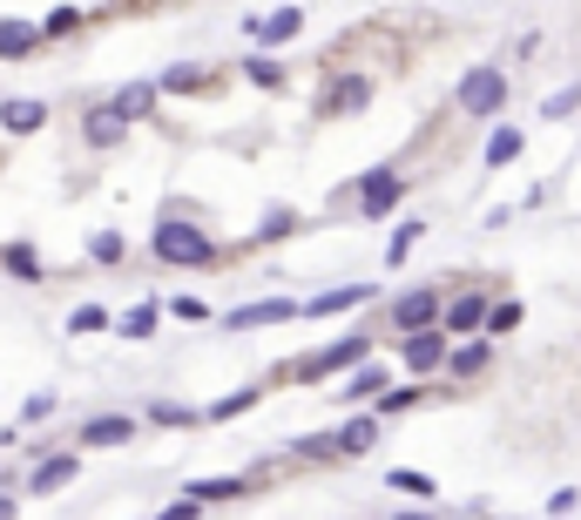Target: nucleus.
<instances>
[{
	"instance_id": "nucleus-1",
	"label": "nucleus",
	"mask_w": 581,
	"mask_h": 520,
	"mask_svg": "<svg viewBox=\"0 0 581 520\" xmlns=\"http://www.w3.org/2000/svg\"><path fill=\"white\" fill-rule=\"evenodd\" d=\"M453 109L460 116H501L508 109V68H493V61H480V68H467L460 74V89H453Z\"/></svg>"
},
{
	"instance_id": "nucleus-2",
	"label": "nucleus",
	"mask_w": 581,
	"mask_h": 520,
	"mask_svg": "<svg viewBox=\"0 0 581 520\" xmlns=\"http://www.w3.org/2000/svg\"><path fill=\"white\" fill-rule=\"evenodd\" d=\"M156 257H162V264H210V257H217V243L197 230V223H156Z\"/></svg>"
},
{
	"instance_id": "nucleus-3",
	"label": "nucleus",
	"mask_w": 581,
	"mask_h": 520,
	"mask_svg": "<svg viewBox=\"0 0 581 520\" xmlns=\"http://www.w3.org/2000/svg\"><path fill=\"white\" fill-rule=\"evenodd\" d=\"M399 190H405V177H399V162H379L372 177L359 183V217H385V210L399 203Z\"/></svg>"
},
{
	"instance_id": "nucleus-4",
	"label": "nucleus",
	"mask_w": 581,
	"mask_h": 520,
	"mask_svg": "<svg viewBox=\"0 0 581 520\" xmlns=\"http://www.w3.org/2000/svg\"><path fill=\"white\" fill-rule=\"evenodd\" d=\"M447 338H453V331H433V324H427V331H405L399 359H405L412 372H433V366H447V359H453V352H447Z\"/></svg>"
},
{
	"instance_id": "nucleus-5",
	"label": "nucleus",
	"mask_w": 581,
	"mask_h": 520,
	"mask_svg": "<svg viewBox=\"0 0 581 520\" xmlns=\"http://www.w3.org/2000/svg\"><path fill=\"white\" fill-rule=\"evenodd\" d=\"M365 359V338H339V344H324V352H311L304 366H298V379L311 386V379H324V372H345V366H359Z\"/></svg>"
},
{
	"instance_id": "nucleus-6",
	"label": "nucleus",
	"mask_w": 581,
	"mask_h": 520,
	"mask_svg": "<svg viewBox=\"0 0 581 520\" xmlns=\"http://www.w3.org/2000/svg\"><path fill=\"white\" fill-rule=\"evenodd\" d=\"M440 318V298L433 291H405V298H392V331H427Z\"/></svg>"
},
{
	"instance_id": "nucleus-7",
	"label": "nucleus",
	"mask_w": 581,
	"mask_h": 520,
	"mask_svg": "<svg viewBox=\"0 0 581 520\" xmlns=\"http://www.w3.org/2000/svg\"><path fill=\"white\" fill-rule=\"evenodd\" d=\"M284 318H298V304H291V298H258V304H237V311H230V331H251V324H284Z\"/></svg>"
},
{
	"instance_id": "nucleus-8",
	"label": "nucleus",
	"mask_w": 581,
	"mask_h": 520,
	"mask_svg": "<svg viewBox=\"0 0 581 520\" xmlns=\"http://www.w3.org/2000/svg\"><path fill=\"white\" fill-rule=\"evenodd\" d=\"M81 440H89V447H129L136 440V419L129 412H102V419L81 426Z\"/></svg>"
},
{
	"instance_id": "nucleus-9",
	"label": "nucleus",
	"mask_w": 581,
	"mask_h": 520,
	"mask_svg": "<svg viewBox=\"0 0 581 520\" xmlns=\"http://www.w3.org/2000/svg\"><path fill=\"white\" fill-rule=\"evenodd\" d=\"M81 136H89V149H116V142L129 136V116L109 102V109H96V116H89V129H81Z\"/></svg>"
},
{
	"instance_id": "nucleus-10",
	"label": "nucleus",
	"mask_w": 581,
	"mask_h": 520,
	"mask_svg": "<svg viewBox=\"0 0 581 520\" xmlns=\"http://www.w3.org/2000/svg\"><path fill=\"white\" fill-rule=\"evenodd\" d=\"M487 318H493V304L480 291H467V298L447 304V331H487Z\"/></svg>"
},
{
	"instance_id": "nucleus-11",
	"label": "nucleus",
	"mask_w": 581,
	"mask_h": 520,
	"mask_svg": "<svg viewBox=\"0 0 581 520\" xmlns=\"http://www.w3.org/2000/svg\"><path fill=\"white\" fill-rule=\"evenodd\" d=\"M74 473H81V460H74V453H54V460H41V467H34L28 493H61V487L74 480Z\"/></svg>"
},
{
	"instance_id": "nucleus-12",
	"label": "nucleus",
	"mask_w": 581,
	"mask_h": 520,
	"mask_svg": "<svg viewBox=\"0 0 581 520\" xmlns=\"http://www.w3.org/2000/svg\"><path fill=\"white\" fill-rule=\"evenodd\" d=\"M48 122V109L34 96H14V102H0V129H14V136H34Z\"/></svg>"
},
{
	"instance_id": "nucleus-13",
	"label": "nucleus",
	"mask_w": 581,
	"mask_h": 520,
	"mask_svg": "<svg viewBox=\"0 0 581 520\" xmlns=\"http://www.w3.org/2000/svg\"><path fill=\"white\" fill-rule=\"evenodd\" d=\"M251 34H258V41H298V34H304V8H278V14L251 21Z\"/></svg>"
},
{
	"instance_id": "nucleus-14",
	"label": "nucleus",
	"mask_w": 581,
	"mask_h": 520,
	"mask_svg": "<svg viewBox=\"0 0 581 520\" xmlns=\"http://www.w3.org/2000/svg\"><path fill=\"white\" fill-rule=\"evenodd\" d=\"M41 48V28H28V21H0V61H21V54H34Z\"/></svg>"
},
{
	"instance_id": "nucleus-15",
	"label": "nucleus",
	"mask_w": 581,
	"mask_h": 520,
	"mask_svg": "<svg viewBox=\"0 0 581 520\" xmlns=\"http://www.w3.org/2000/svg\"><path fill=\"white\" fill-rule=\"evenodd\" d=\"M365 102H372V81H365V74H352V81H339V89H331V102H324V109H331V116H359Z\"/></svg>"
},
{
	"instance_id": "nucleus-16",
	"label": "nucleus",
	"mask_w": 581,
	"mask_h": 520,
	"mask_svg": "<svg viewBox=\"0 0 581 520\" xmlns=\"http://www.w3.org/2000/svg\"><path fill=\"white\" fill-rule=\"evenodd\" d=\"M365 298H372V284H345V291H318L304 311H311V318H331V311H352V304H365Z\"/></svg>"
},
{
	"instance_id": "nucleus-17",
	"label": "nucleus",
	"mask_w": 581,
	"mask_h": 520,
	"mask_svg": "<svg viewBox=\"0 0 581 520\" xmlns=\"http://www.w3.org/2000/svg\"><path fill=\"white\" fill-rule=\"evenodd\" d=\"M156 96H162V81H129V89L116 96V109H122L129 122H142V116L156 109Z\"/></svg>"
},
{
	"instance_id": "nucleus-18",
	"label": "nucleus",
	"mask_w": 581,
	"mask_h": 520,
	"mask_svg": "<svg viewBox=\"0 0 581 520\" xmlns=\"http://www.w3.org/2000/svg\"><path fill=\"white\" fill-rule=\"evenodd\" d=\"M0 264H8L21 284H41V257H34L28 243H8V250H0Z\"/></svg>"
},
{
	"instance_id": "nucleus-19",
	"label": "nucleus",
	"mask_w": 581,
	"mask_h": 520,
	"mask_svg": "<svg viewBox=\"0 0 581 520\" xmlns=\"http://www.w3.org/2000/svg\"><path fill=\"white\" fill-rule=\"evenodd\" d=\"M372 432H379L372 419H352L345 432H331V447H339V453H365V447H372Z\"/></svg>"
},
{
	"instance_id": "nucleus-20",
	"label": "nucleus",
	"mask_w": 581,
	"mask_h": 520,
	"mask_svg": "<svg viewBox=\"0 0 581 520\" xmlns=\"http://www.w3.org/2000/svg\"><path fill=\"white\" fill-rule=\"evenodd\" d=\"M183 493H190V500H203V507H210V500H237V493H243V480H190V487H183Z\"/></svg>"
},
{
	"instance_id": "nucleus-21",
	"label": "nucleus",
	"mask_w": 581,
	"mask_h": 520,
	"mask_svg": "<svg viewBox=\"0 0 581 520\" xmlns=\"http://www.w3.org/2000/svg\"><path fill=\"white\" fill-rule=\"evenodd\" d=\"M243 74H251L258 89H284V68H278L271 54H251V61H243Z\"/></svg>"
},
{
	"instance_id": "nucleus-22",
	"label": "nucleus",
	"mask_w": 581,
	"mask_h": 520,
	"mask_svg": "<svg viewBox=\"0 0 581 520\" xmlns=\"http://www.w3.org/2000/svg\"><path fill=\"white\" fill-rule=\"evenodd\" d=\"M521 156V129H493L487 136V162H514Z\"/></svg>"
},
{
	"instance_id": "nucleus-23",
	"label": "nucleus",
	"mask_w": 581,
	"mask_h": 520,
	"mask_svg": "<svg viewBox=\"0 0 581 520\" xmlns=\"http://www.w3.org/2000/svg\"><path fill=\"white\" fill-rule=\"evenodd\" d=\"M291 230H298V210H264V223H258L264 243H278V237H291Z\"/></svg>"
},
{
	"instance_id": "nucleus-24",
	"label": "nucleus",
	"mask_w": 581,
	"mask_h": 520,
	"mask_svg": "<svg viewBox=\"0 0 581 520\" xmlns=\"http://www.w3.org/2000/svg\"><path fill=\"white\" fill-rule=\"evenodd\" d=\"M379 386H385V372H379V366H359V372L345 379V399H372Z\"/></svg>"
},
{
	"instance_id": "nucleus-25",
	"label": "nucleus",
	"mask_w": 581,
	"mask_h": 520,
	"mask_svg": "<svg viewBox=\"0 0 581 520\" xmlns=\"http://www.w3.org/2000/svg\"><path fill=\"white\" fill-rule=\"evenodd\" d=\"M447 366H453L460 379H473V372H487V344H460V352H453Z\"/></svg>"
},
{
	"instance_id": "nucleus-26",
	"label": "nucleus",
	"mask_w": 581,
	"mask_h": 520,
	"mask_svg": "<svg viewBox=\"0 0 581 520\" xmlns=\"http://www.w3.org/2000/svg\"><path fill=\"white\" fill-rule=\"evenodd\" d=\"M420 243V223H405V230H392V243H385V264H405V250Z\"/></svg>"
},
{
	"instance_id": "nucleus-27",
	"label": "nucleus",
	"mask_w": 581,
	"mask_h": 520,
	"mask_svg": "<svg viewBox=\"0 0 581 520\" xmlns=\"http://www.w3.org/2000/svg\"><path fill=\"white\" fill-rule=\"evenodd\" d=\"M574 109H581V89H561V96H548V102H541V116H548V122H561V116H574Z\"/></svg>"
},
{
	"instance_id": "nucleus-28",
	"label": "nucleus",
	"mask_w": 581,
	"mask_h": 520,
	"mask_svg": "<svg viewBox=\"0 0 581 520\" xmlns=\"http://www.w3.org/2000/svg\"><path fill=\"white\" fill-rule=\"evenodd\" d=\"M149 419H156V426H190V406H177V399H156V406H149Z\"/></svg>"
},
{
	"instance_id": "nucleus-29",
	"label": "nucleus",
	"mask_w": 581,
	"mask_h": 520,
	"mask_svg": "<svg viewBox=\"0 0 581 520\" xmlns=\"http://www.w3.org/2000/svg\"><path fill=\"white\" fill-rule=\"evenodd\" d=\"M122 331H129V338H149V331H156V304H136V311L122 318Z\"/></svg>"
},
{
	"instance_id": "nucleus-30",
	"label": "nucleus",
	"mask_w": 581,
	"mask_h": 520,
	"mask_svg": "<svg viewBox=\"0 0 581 520\" xmlns=\"http://www.w3.org/2000/svg\"><path fill=\"white\" fill-rule=\"evenodd\" d=\"M102 324H109V311H102V304H81V311L68 318V331H102Z\"/></svg>"
},
{
	"instance_id": "nucleus-31",
	"label": "nucleus",
	"mask_w": 581,
	"mask_h": 520,
	"mask_svg": "<svg viewBox=\"0 0 581 520\" xmlns=\"http://www.w3.org/2000/svg\"><path fill=\"white\" fill-rule=\"evenodd\" d=\"M89 257H96V264H116V257H122V237H116V230H102V237L89 243Z\"/></svg>"
},
{
	"instance_id": "nucleus-32",
	"label": "nucleus",
	"mask_w": 581,
	"mask_h": 520,
	"mask_svg": "<svg viewBox=\"0 0 581 520\" xmlns=\"http://www.w3.org/2000/svg\"><path fill=\"white\" fill-rule=\"evenodd\" d=\"M243 406H258V392H230V399H217V406H210V419H237Z\"/></svg>"
},
{
	"instance_id": "nucleus-33",
	"label": "nucleus",
	"mask_w": 581,
	"mask_h": 520,
	"mask_svg": "<svg viewBox=\"0 0 581 520\" xmlns=\"http://www.w3.org/2000/svg\"><path fill=\"white\" fill-rule=\"evenodd\" d=\"M574 507H581V493H574V487H561V493H548V513H554V520H568Z\"/></svg>"
},
{
	"instance_id": "nucleus-34",
	"label": "nucleus",
	"mask_w": 581,
	"mask_h": 520,
	"mask_svg": "<svg viewBox=\"0 0 581 520\" xmlns=\"http://www.w3.org/2000/svg\"><path fill=\"white\" fill-rule=\"evenodd\" d=\"M521 324V304H493V318H487V331H514Z\"/></svg>"
},
{
	"instance_id": "nucleus-35",
	"label": "nucleus",
	"mask_w": 581,
	"mask_h": 520,
	"mask_svg": "<svg viewBox=\"0 0 581 520\" xmlns=\"http://www.w3.org/2000/svg\"><path fill=\"white\" fill-rule=\"evenodd\" d=\"M392 487H399V493H433V480H427V473H392Z\"/></svg>"
},
{
	"instance_id": "nucleus-36",
	"label": "nucleus",
	"mask_w": 581,
	"mask_h": 520,
	"mask_svg": "<svg viewBox=\"0 0 581 520\" xmlns=\"http://www.w3.org/2000/svg\"><path fill=\"white\" fill-rule=\"evenodd\" d=\"M162 89H197V68H162Z\"/></svg>"
},
{
	"instance_id": "nucleus-37",
	"label": "nucleus",
	"mask_w": 581,
	"mask_h": 520,
	"mask_svg": "<svg viewBox=\"0 0 581 520\" xmlns=\"http://www.w3.org/2000/svg\"><path fill=\"white\" fill-rule=\"evenodd\" d=\"M412 399H420V392H412V386H399V392H385V399H379V412H405Z\"/></svg>"
},
{
	"instance_id": "nucleus-38",
	"label": "nucleus",
	"mask_w": 581,
	"mask_h": 520,
	"mask_svg": "<svg viewBox=\"0 0 581 520\" xmlns=\"http://www.w3.org/2000/svg\"><path fill=\"white\" fill-rule=\"evenodd\" d=\"M74 21H81V14H74V8H54V14H48V28H41V34H68V28H74Z\"/></svg>"
},
{
	"instance_id": "nucleus-39",
	"label": "nucleus",
	"mask_w": 581,
	"mask_h": 520,
	"mask_svg": "<svg viewBox=\"0 0 581 520\" xmlns=\"http://www.w3.org/2000/svg\"><path fill=\"white\" fill-rule=\"evenodd\" d=\"M197 507L203 500H177V507H162V520H197Z\"/></svg>"
},
{
	"instance_id": "nucleus-40",
	"label": "nucleus",
	"mask_w": 581,
	"mask_h": 520,
	"mask_svg": "<svg viewBox=\"0 0 581 520\" xmlns=\"http://www.w3.org/2000/svg\"><path fill=\"white\" fill-rule=\"evenodd\" d=\"M14 513H21V500H14V493H0V520H14Z\"/></svg>"
},
{
	"instance_id": "nucleus-41",
	"label": "nucleus",
	"mask_w": 581,
	"mask_h": 520,
	"mask_svg": "<svg viewBox=\"0 0 581 520\" xmlns=\"http://www.w3.org/2000/svg\"><path fill=\"white\" fill-rule=\"evenodd\" d=\"M392 520H433V513H392Z\"/></svg>"
}]
</instances>
